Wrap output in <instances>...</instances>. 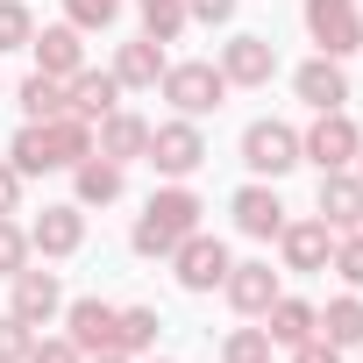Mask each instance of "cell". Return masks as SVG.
I'll list each match as a JSON object with an SVG mask.
<instances>
[{
	"mask_svg": "<svg viewBox=\"0 0 363 363\" xmlns=\"http://www.w3.org/2000/svg\"><path fill=\"white\" fill-rule=\"evenodd\" d=\"M200 214H207V200L186 186V178H164V186L143 200L135 228H128V250H135V257H171L178 242L200 228Z\"/></svg>",
	"mask_w": 363,
	"mask_h": 363,
	"instance_id": "obj_1",
	"label": "cell"
},
{
	"mask_svg": "<svg viewBox=\"0 0 363 363\" xmlns=\"http://www.w3.org/2000/svg\"><path fill=\"white\" fill-rule=\"evenodd\" d=\"M79 157H93V121L79 114H57V121H22L15 143H8V164L22 178H50V171H72Z\"/></svg>",
	"mask_w": 363,
	"mask_h": 363,
	"instance_id": "obj_2",
	"label": "cell"
},
{
	"mask_svg": "<svg viewBox=\"0 0 363 363\" xmlns=\"http://www.w3.org/2000/svg\"><path fill=\"white\" fill-rule=\"evenodd\" d=\"M157 93L171 100V114H186V121H207V114H221V100H228L235 86L221 79V65H214V57H178V65H164Z\"/></svg>",
	"mask_w": 363,
	"mask_h": 363,
	"instance_id": "obj_3",
	"label": "cell"
},
{
	"mask_svg": "<svg viewBox=\"0 0 363 363\" xmlns=\"http://www.w3.org/2000/svg\"><path fill=\"white\" fill-rule=\"evenodd\" d=\"M235 157H242V171H250V178H271V186H278L285 171H299V128H292V121H278V114H257V121L242 128Z\"/></svg>",
	"mask_w": 363,
	"mask_h": 363,
	"instance_id": "obj_4",
	"label": "cell"
},
{
	"mask_svg": "<svg viewBox=\"0 0 363 363\" xmlns=\"http://www.w3.org/2000/svg\"><path fill=\"white\" fill-rule=\"evenodd\" d=\"M356 150H363V128L349 121V107H328L299 128V164H313V171H349Z\"/></svg>",
	"mask_w": 363,
	"mask_h": 363,
	"instance_id": "obj_5",
	"label": "cell"
},
{
	"mask_svg": "<svg viewBox=\"0 0 363 363\" xmlns=\"http://www.w3.org/2000/svg\"><path fill=\"white\" fill-rule=\"evenodd\" d=\"M143 164H150L157 178H193V171L207 164V135H200V121H186V114L150 121V150H143Z\"/></svg>",
	"mask_w": 363,
	"mask_h": 363,
	"instance_id": "obj_6",
	"label": "cell"
},
{
	"mask_svg": "<svg viewBox=\"0 0 363 363\" xmlns=\"http://www.w3.org/2000/svg\"><path fill=\"white\" fill-rule=\"evenodd\" d=\"M299 22H306V36H313L320 57H349V50H363V8H356V0H306Z\"/></svg>",
	"mask_w": 363,
	"mask_h": 363,
	"instance_id": "obj_7",
	"label": "cell"
},
{
	"mask_svg": "<svg viewBox=\"0 0 363 363\" xmlns=\"http://www.w3.org/2000/svg\"><path fill=\"white\" fill-rule=\"evenodd\" d=\"M164 264H171V278L186 285V292H221V278H228V264H235V257H228V242H221V235L193 228L186 242L164 257Z\"/></svg>",
	"mask_w": 363,
	"mask_h": 363,
	"instance_id": "obj_8",
	"label": "cell"
},
{
	"mask_svg": "<svg viewBox=\"0 0 363 363\" xmlns=\"http://www.w3.org/2000/svg\"><path fill=\"white\" fill-rule=\"evenodd\" d=\"M29 250H36L43 264H65V257H79V250H86V207H79V200H57V207H43V214L29 221Z\"/></svg>",
	"mask_w": 363,
	"mask_h": 363,
	"instance_id": "obj_9",
	"label": "cell"
},
{
	"mask_svg": "<svg viewBox=\"0 0 363 363\" xmlns=\"http://www.w3.org/2000/svg\"><path fill=\"white\" fill-rule=\"evenodd\" d=\"M228 214H235V235H250V242H278V228L292 221V214H285V200H278V186H271V178H250V186H235V200H228Z\"/></svg>",
	"mask_w": 363,
	"mask_h": 363,
	"instance_id": "obj_10",
	"label": "cell"
},
{
	"mask_svg": "<svg viewBox=\"0 0 363 363\" xmlns=\"http://www.w3.org/2000/svg\"><path fill=\"white\" fill-rule=\"evenodd\" d=\"M214 65H221V79H228V86H250V93H257V86H271V79H278V43H271V36H257V29H242V36H228V43H221V57H214Z\"/></svg>",
	"mask_w": 363,
	"mask_h": 363,
	"instance_id": "obj_11",
	"label": "cell"
},
{
	"mask_svg": "<svg viewBox=\"0 0 363 363\" xmlns=\"http://www.w3.org/2000/svg\"><path fill=\"white\" fill-rule=\"evenodd\" d=\"M278 264H285V271H299V278L328 271V264H335V228H328L320 214L285 221V228H278Z\"/></svg>",
	"mask_w": 363,
	"mask_h": 363,
	"instance_id": "obj_12",
	"label": "cell"
},
{
	"mask_svg": "<svg viewBox=\"0 0 363 363\" xmlns=\"http://www.w3.org/2000/svg\"><path fill=\"white\" fill-rule=\"evenodd\" d=\"M8 285H15V292H8V313H15V320H29V328H50V320L65 313V278H57V271H36V264H22Z\"/></svg>",
	"mask_w": 363,
	"mask_h": 363,
	"instance_id": "obj_13",
	"label": "cell"
},
{
	"mask_svg": "<svg viewBox=\"0 0 363 363\" xmlns=\"http://www.w3.org/2000/svg\"><path fill=\"white\" fill-rule=\"evenodd\" d=\"M278 292H285V285H278L271 257H242V264H228V278H221V299H228L242 320H264V306H271Z\"/></svg>",
	"mask_w": 363,
	"mask_h": 363,
	"instance_id": "obj_14",
	"label": "cell"
},
{
	"mask_svg": "<svg viewBox=\"0 0 363 363\" xmlns=\"http://www.w3.org/2000/svg\"><path fill=\"white\" fill-rule=\"evenodd\" d=\"M93 150H100L107 164H121V171H128V164L150 150V121H143L135 107H114V114H100V121H93Z\"/></svg>",
	"mask_w": 363,
	"mask_h": 363,
	"instance_id": "obj_15",
	"label": "cell"
},
{
	"mask_svg": "<svg viewBox=\"0 0 363 363\" xmlns=\"http://www.w3.org/2000/svg\"><path fill=\"white\" fill-rule=\"evenodd\" d=\"M57 320H65V335H72L86 356H100V349H114V320H121V306L86 292V299H65V313H57Z\"/></svg>",
	"mask_w": 363,
	"mask_h": 363,
	"instance_id": "obj_16",
	"label": "cell"
},
{
	"mask_svg": "<svg viewBox=\"0 0 363 363\" xmlns=\"http://www.w3.org/2000/svg\"><path fill=\"white\" fill-rule=\"evenodd\" d=\"M313 214L335 228V235H349V228H363V178L356 171H320V193H313Z\"/></svg>",
	"mask_w": 363,
	"mask_h": 363,
	"instance_id": "obj_17",
	"label": "cell"
},
{
	"mask_svg": "<svg viewBox=\"0 0 363 363\" xmlns=\"http://www.w3.org/2000/svg\"><path fill=\"white\" fill-rule=\"evenodd\" d=\"M292 93L313 107V114H328V107H349V72H342V57H306L299 72H292Z\"/></svg>",
	"mask_w": 363,
	"mask_h": 363,
	"instance_id": "obj_18",
	"label": "cell"
},
{
	"mask_svg": "<svg viewBox=\"0 0 363 363\" xmlns=\"http://www.w3.org/2000/svg\"><path fill=\"white\" fill-rule=\"evenodd\" d=\"M29 57H36V72H43V79H72V72L86 65V36H79L72 22H50V29H36V36H29Z\"/></svg>",
	"mask_w": 363,
	"mask_h": 363,
	"instance_id": "obj_19",
	"label": "cell"
},
{
	"mask_svg": "<svg viewBox=\"0 0 363 363\" xmlns=\"http://www.w3.org/2000/svg\"><path fill=\"white\" fill-rule=\"evenodd\" d=\"M164 65H171V57H164V43H157V36H128V43L114 50V65H107V72L121 79V93H157Z\"/></svg>",
	"mask_w": 363,
	"mask_h": 363,
	"instance_id": "obj_20",
	"label": "cell"
},
{
	"mask_svg": "<svg viewBox=\"0 0 363 363\" xmlns=\"http://www.w3.org/2000/svg\"><path fill=\"white\" fill-rule=\"evenodd\" d=\"M121 186H128V171H121V164H107L100 150L72 164V200H79L86 214H93V207H114V200H121Z\"/></svg>",
	"mask_w": 363,
	"mask_h": 363,
	"instance_id": "obj_21",
	"label": "cell"
},
{
	"mask_svg": "<svg viewBox=\"0 0 363 363\" xmlns=\"http://www.w3.org/2000/svg\"><path fill=\"white\" fill-rule=\"evenodd\" d=\"M65 100H72V114H79V121H100V114H114V107H121V79H114V72L79 65V72L65 79Z\"/></svg>",
	"mask_w": 363,
	"mask_h": 363,
	"instance_id": "obj_22",
	"label": "cell"
},
{
	"mask_svg": "<svg viewBox=\"0 0 363 363\" xmlns=\"http://www.w3.org/2000/svg\"><path fill=\"white\" fill-rule=\"evenodd\" d=\"M264 335H271L278 349H292V342L320 335V306H313V299H299V292H278V299L264 306Z\"/></svg>",
	"mask_w": 363,
	"mask_h": 363,
	"instance_id": "obj_23",
	"label": "cell"
},
{
	"mask_svg": "<svg viewBox=\"0 0 363 363\" xmlns=\"http://www.w3.org/2000/svg\"><path fill=\"white\" fill-rule=\"evenodd\" d=\"M15 100H22V121H57V114H72L65 79H43V72H29V79L15 86Z\"/></svg>",
	"mask_w": 363,
	"mask_h": 363,
	"instance_id": "obj_24",
	"label": "cell"
},
{
	"mask_svg": "<svg viewBox=\"0 0 363 363\" xmlns=\"http://www.w3.org/2000/svg\"><path fill=\"white\" fill-rule=\"evenodd\" d=\"M320 335H328L335 349H356V342H363V292H335V299L320 306Z\"/></svg>",
	"mask_w": 363,
	"mask_h": 363,
	"instance_id": "obj_25",
	"label": "cell"
},
{
	"mask_svg": "<svg viewBox=\"0 0 363 363\" xmlns=\"http://www.w3.org/2000/svg\"><path fill=\"white\" fill-rule=\"evenodd\" d=\"M157 335H164L157 306H121V320H114V349H121V356H150Z\"/></svg>",
	"mask_w": 363,
	"mask_h": 363,
	"instance_id": "obj_26",
	"label": "cell"
},
{
	"mask_svg": "<svg viewBox=\"0 0 363 363\" xmlns=\"http://www.w3.org/2000/svg\"><path fill=\"white\" fill-rule=\"evenodd\" d=\"M135 15H143V36H157V43H178V36L193 29L186 0H135Z\"/></svg>",
	"mask_w": 363,
	"mask_h": 363,
	"instance_id": "obj_27",
	"label": "cell"
},
{
	"mask_svg": "<svg viewBox=\"0 0 363 363\" xmlns=\"http://www.w3.org/2000/svg\"><path fill=\"white\" fill-rule=\"evenodd\" d=\"M271 356H278V342L264 335V320H257V328H228V335H221V363H271Z\"/></svg>",
	"mask_w": 363,
	"mask_h": 363,
	"instance_id": "obj_28",
	"label": "cell"
},
{
	"mask_svg": "<svg viewBox=\"0 0 363 363\" xmlns=\"http://www.w3.org/2000/svg\"><path fill=\"white\" fill-rule=\"evenodd\" d=\"M29 36H36L29 0H0V57H8V50H29Z\"/></svg>",
	"mask_w": 363,
	"mask_h": 363,
	"instance_id": "obj_29",
	"label": "cell"
},
{
	"mask_svg": "<svg viewBox=\"0 0 363 363\" xmlns=\"http://www.w3.org/2000/svg\"><path fill=\"white\" fill-rule=\"evenodd\" d=\"M22 264H36V250H29V228H22L15 214H0V278H15Z\"/></svg>",
	"mask_w": 363,
	"mask_h": 363,
	"instance_id": "obj_30",
	"label": "cell"
},
{
	"mask_svg": "<svg viewBox=\"0 0 363 363\" xmlns=\"http://www.w3.org/2000/svg\"><path fill=\"white\" fill-rule=\"evenodd\" d=\"M114 15H121V0H65V22H72L79 36H100V29H114Z\"/></svg>",
	"mask_w": 363,
	"mask_h": 363,
	"instance_id": "obj_31",
	"label": "cell"
},
{
	"mask_svg": "<svg viewBox=\"0 0 363 363\" xmlns=\"http://www.w3.org/2000/svg\"><path fill=\"white\" fill-rule=\"evenodd\" d=\"M349 292H363V228H349V235H335V264H328Z\"/></svg>",
	"mask_w": 363,
	"mask_h": 363,
	"instance_id": "obj_32",
	"label": "cell"
},
{
	"mask_svg": "<svg viewBox=\"0 0 363 363\" xmlns=\"http://www.w3.org/2000/svg\"><path fill=\"white\" fill-rule=\"evenodd\" d=\"M29 349H36V328L15 320V313H0V363H29Z\"/></svg>",
	"mask_w": 363,
	"mask_h": 363,
	"instance_id": "obj_33",
	"label": "cell"
},
{
	"mask_svg": "<svg viewBox=\"0 0 363 363\" xmlns=\"http://www.w3.org/2000/svg\"><path fill=\"white\" fill-rule=\"evenodd\" d=\"M29 363H86V349H79L72 335H36V349H29Z\"/></svg>",
	"mask_w": 363,
	"mask_h": 363,
	"instance_id": "obj_34",
	"label": "cell"
},
{
	"mask_svg": "<svg viewBox=\"0 0 363 363\" xmlns=\"http://www.w3.org/2000/svg\"><path fill=\"white\" fill-rule=\"evenodd\" d=\"M235 8H242V0H186V15H193V22H207V29H228V22H235Z\"/></svg>",
	"mask_w": 363,
	"mask_h": 363,
	"instance_id": "obj_35",
	"label": "cell"
},
{
	"mask_svg": "<svg viewBox=\"0 0 363 363\" xmlns=\"http://www.w3.org/2000/svg\"><path fill=\"white\" fill-rule=\"evenodd\" d=\"M22 186H29V178H22L8 157H0V214H22Z\"/></svg>",
	"mask_w": 363,
	"mask_h": 363,
	"instance_id": "obj_36",
	"label": "cell"
},
{
	"mask_svg": "<svg viewBox=\"0 0 363 363\" xmlns=\"http://www.w3.org/2000/svg\"><path fill=\"white\" fill-rule=\"evenodd\" d=\"M292 363H342V349L328 335H306V342H292Z\"/></svg>",
	"mask_w": 363,
	"mask_h": 363,
	"instance_id": "obj_37",
	"label": "cell"
},
{
	"mask_svg": "<svg viewBox=\"0 0 363 363\" xmlns=\"http://www.w3.org/2000/svg\"><path fill=\"white\" fill-rule=\"evenodd\" d=\"M86 363H135V356H121V349H100V356H86Z\"/></svg>",
	"mask_w": 363,
	"mask_h": 363,
	"instance_id": "obj_38",
	"label": "cell"
},
{
	"mask_svg": "<svg viewBox=\"0 0 363 363\" xmlns=\"http://www.w3.org/2000/svg\"><path fill=\"white\" fill-rule=\"evenodd\" d=\"M349 171H356V178H363V150H356V164H349Z\"/></svg>",
	"mask_w": 363,
	"mask_h": 363,
	"instance_id": "obj_39",
	"label": "cell"
},
{
	"mask_svg": "<svg viewBox=\"0 0 363 363\" xmlns=\"http://www.w3.org/2000/svg\"><path fill=\"white\" fill-rule=\"evenodd\" d=\"M150 363H171V356H150Z\"/></svg>",
	"mask_w": 363,
	"mask_h": 363,
	"instance_id": "obj_40",
	"label": "cell"
},
{
	"mask_svg": "<svg viewBox=\"0 0 363 363\" xmlns=\"http://www.w3.org/2000/svg\"><path fill=\"white\" fill-rule=\"evenodd\" d=\"M356 349H363V342H356Z\"/></svg>",
	"mask_w": 363,
	"mask_h": 363,
	"instance_id": "obj_41",
	"label": "cell"
}]
</instances>
